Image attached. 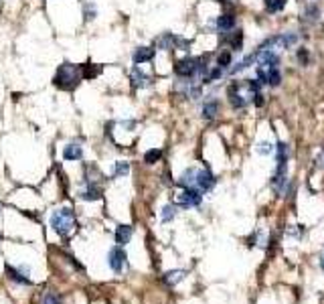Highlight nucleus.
I'll list each match as a JSON object with an SVG mask.
<instances>
[{"mask_svg": "<svg viewBox=\"0 0 324 304\" xmlns=\"http://www.w3.org/2000/svg\"><path fill=\"white\" fill-rule=\"evenodd\" d=\"M83 79V71H81V65H73V63H63L59 69H57V75H55V85L63 92H71L79 85V81Z\"/></svg>", "mask_w": 324, "mask_h": 304, "instance_id": "nucleus-1", "label": "nucleus"}, {"mask_svg": "<svg viewBox=\"0 0 324 304\" xmlns=\"http://www.w3.org/2000/svg\"><path fill=\"white\" fill-rule=\"evenodd\" d=\"M49 223L53 227L55 233H59L61 237H67L73 229H75V215L69 207H61V209H55L49 217Z\"/></svg>", "mask_w": 324, "mask_h": 304, "instance_id": "nucleus-2", "label": "nucleus"}, {"mask_svg": "<svg viewBox=\"0 0 324 304\" xmlns=\"http://www.w3.org/2000/svg\"><path fill=\"white\" fill-rule=\"evenodd\" d=\"M108 266L113 274H124L128 270V253L122 246H113L108 252Z\"/></svg>", "mask_w": 324, "mask_h": 304, "instance_id": "nucleus-3", "label": "nucleus"}, {"mask_svg": "<svg viewBox=\"0 0 324 304\" xmlns=\"http://www.w3.org/2000/svg\"><path fill=\"white\" fill-rule=\"evenodd\" d=\"M154 47H156V49H164V51H170V49L187 51L189 49V41H184V39H180V37H176V35H172V33H164V35H160V37L154 41Z\"/></svg>", "mask_w": 324, "mask_h": 304, "instance_id": "nucleus-4", "label": "nucleus"}, {"mask_svg": "<svg viewBox=\"0 0 324 304\" xmlns=\"http://www.w3.org/2000/svg\"><path fill=\"white\" fill-rule=\"evenodd\" d=\"M203 203V191L197 187H187L182 189V193L178 195V207L182 209H191V207H199Z\"/></svg>", "mask_w": 324, "mask_h": 304, "instance_id": "nucleus-5", "label": "nucleus"}, {"mask_svg": "<svg viewBox=\"0 0 324 304\" xmlns=\"http://www.w3.org/2000/svg\"><path fill=\"white\" fill-rule=\"evenodd\" d=\"M197 71H199V59H193V57L178 59L176 65H174V73L178 77H184V79H191Z\"/></svg>", "mask_w": 324, "mask_h": 304, "instance_id": "nucleus-6", "label": "nucleus"}, {"mask_svg": "<svg viewBox=\"0 0 324 304\" xmlns=\"http://www.w3.org/2000/svg\"><path fill=\"white\" fill-rule=\"evenodd\" d=\"M6 274H8V280L14 282V284H20V286H29L31 284V268L27 266H20V268H14L10 264H6Z\"/></svg>", "mask_w": 324, "mask_h": 304, "instance_id": "nucleus-7", "label": "nucleus"}, {"mask_svg": "<svg viewBox=\"0 0 324 304\" xmlns=\"http://www.w3.org/2000/svg\"><path fill=\"white\" fill-rule=\"evenodd\" d=\"M215 185H217V179H215V175H213L209 168L197 170V183H195V187H197V189H201L203 193H209V191H211Z\"/></svg>", "mask_w": 324, "mask_h": 304, "instance_id": "nucleus-8", "label": "nucleus"}, {"mask_svg": "<svg viewBox=\"0 0 324 304\" xmlns=\"http://www.w3.org/2000/svg\"><path fill=\"white\" fill-rule=\"evenodd\" d=\"M130 81H132V85H134L136 90H144V88H148V85L152 83L150 75H146V73L140 69V65H134V67H132V71H130Z\"/></svg>", "mask_w": 324, "mask_h": 304, "instance_id": "nucleus-9", "label": "nucleus"}, {"mask_svg": "<svg viewBox=\"0 0 324 304\" xmlns=\"http://www.w3.org/2000/svg\"><path fill=\"white\" fill-rule=\"evenodd\" d=\"M102 195H104L102 187H100L98 183L87 181V183H85V189L79 193V199H83V201H100V199H102Z\"/></svg>", "mask_w": 324, "mask_h": 304, "instance_id": "nucleus-10", "label": "nucleus"}, {"mask_svg": "<svg viewBox=\"0 0 324 304\" xmlns=\"http://www.w3.org/2000/svg\"><path fill=\"white\" fill-rule=\"evenodd\" d=\"M258 59H260V67H262V69H273V67H277V63H280V57L270 49L258 51Z\"/></svg>", "mask_w": 324, "mask_h": 304, "instance_id": "nucleus-11", "label": "nucleus"}, {"mask_svg": "<svg viewBox=\"0 0 324 304\" xmlns=\"http://www.w3.org/2000/svg\"><path fill=\"white\" fill-rule=\"evenodd\" d=\"M286 183H288L286 164H277V168H275V172H273V177H271V187H273V191H275V193H282L284 187H286Z\"/></svg>", "mask_w": 324, "mask_h": 304, "instance_id": "nucleus-12", "label": "nucleus"}, {"mask_svg": "<svg viewBox=\"0 0 324 304\" xmlns=\"http://www.w3.org/2000/svg\"><path fill=\"white\" fill-rule=\"evenodd\" d=\"M132 235H134V227H132V225H118V227H115V244H118V246L126 248V246L130 244Z\"/></svg>", "mask_w": 324, "mask_h": 304, "instance_id": "nucleus-13", "label": "nucleus"}, {"mask_svg": "<svg viewBox=\"0 0 324 304\" xmlns=\"http://www.w3.org/2000/svg\"><path fill=\"white\" fill-rule=\"evenodd\" d=\"M154 55H156V49H152V47H138V49L132 53V59H134L136 65H142V63L152 61Z\"/></svg>", "mask_w": 324, "mask_h": 304, "instance_id": "nucleus-14", "label": "nucleus"}, {"mask_svg": "<svg viewBox=\"0 0 324 304\" xmlns=\"http://www.w3.org/2000/svg\"><path fill=\"white\" fill-rule=\"evenodd\" d=\"M63 158H65V160H71V162L81 160V158H83V146H81L79 142H69V144L63 148Z\"/></svg>", "mask_w": 324, "mask_h": 304, "instance_id": "nucleus-15", "label": "nucleus"}, {"mask_svg": "<svg viewBox=\"0 0 324 304\" xmlns=\"http://www.w3.org/2000/svg\"><path fill=\"white\" fill-rule=\"evenodd\" d=\"M184 276H187V270H170L162 276V280H164L166 286H176L178 282L184 280Z\"/></svg>", "mask_w": 324, "mask_h": 304, "instance_id": "nucleus-16", "label": "nucleus"}, {"mask_svg": "<svg viewBox=\"0 0 324 304\" xmlns=\"http://www.w3.org/2000/svg\"><path fill=\"white\" fill-rule=\"evenodd\" d=\"M235 27V16L233 14H221L219 18H217V29L221 31V33H229L231 29Z\"/></svg>", "mask_w": 324, "mask_h": 304, "instance_id": "nucleus-17", "label": "nucleus"}, {"mask_svg": "<svg viewBox=\"0 0 324 304\" xmlns=\"http://www.w3.org/2000/svg\"><path fill=\"white\" fill-rule=\"evenodd\" d=\"M195 183H197V168H187V170L180 175V179H178V185H180L182 189L195 187Z\"/></svg>", "mask_w": 324, "mask_h": 304, "instance_id": "nucleus-18", "label": "nucleus"}, {"mask_svg": "<svg viewBox=\"0 0 324 304\" xmlns=\"http://www.w3.org/2000/svg\"><path fill=\"white\" fill-rule=\"evenodd\" d=\"M273 150H275V160H277V164H288L290 148H288V144H286V142H277Z\"/></svg>", "mask_w": 324, "mask_h": 304, "instance_id": "nucleus-19", "label": "nucleus"}, {"mask_svg": "<svg viewBox=\"0 0 324 304\" xmlns=\"http://www.w3.org/2000/svg\"><path fill=\"white\" fill-rule=\"evenodd\" d=\"M217 114H219V101L217 100L205 101V105H203V118L205 120H213Z\"/></svg>", "mask_w": 324, "mask_h": 304, "instance_id": "nucleus-20", "label": "nucleus"}, {"mask_svg": "<svg viewBox=\"0 0 324 304\" xmlns=\"http://www.w3.org/2000/svg\"><path fill=\"white\" fill-rule=\"evenodd\" d=\"M174 217H176V205H172V203L164 205V207H162V211H160L162 223H170Z\"/></svg>", "mask_w": 324, "mask_h": 304, "instance_id": "nucleus-21", "label": "nucleus"}, {"mask_svg": "<svg viewBox=\"0 0 324 304\" xmlns=\"http://www.w3.org/2000/svg\"><path fill=\"white\" fill-rule=\"evenodd\" d=\"M256 59H258V53H251V55H247V57H245V59H241V61H239L235 67H231V73H239V71L247 69V67H249V65H251Z\"/></svg>", "mask_w": 324, "mask_h": 304, "instance_id": "nucleus-22", "label": "nucleus"}, {"mask_svg": "<svg viewBox=\"0 0 324 304\" xmlns=\"http://www.w3.org/2000/svg\"><path fill=\"white\" fill-rule=\"evenodd\" d=\"M130 175V162L126 160H118L115 162V170H113V177L120 179V177H128Z\"/></svg>", "mask_w": 324, "mask_h": 304, "instance_id": "nucleus-23", "label": "nucleus"}, {"mask_svg": "<svg viewBox=\"0 0 324 304\" xmlns=\"http://www.w3.org/2000/svg\"><path fill=\"white\" fill-rule=\"evenodd\" d=\"M83 16H85V20H94L98 16V6L91 2H83Z\"/></svg>", "mask_w": 324, "mask_h": 304, "instance_id": "nucleus-24", "label": "nucleus"}, {"mask_svg": "<svg viewBox=\"0 0 324 304\" xmlns=\"http://www.w3.org/2000/svg\"><path fill=\"white\" fill-rule=\"evenodd\" d=\"M162 156V150L160 148H150V150L144 154V162L146 164H154V162H158Z\"/></svg>", "mask_w": 324, "mask_h": 304, "instance_id": "nucleus-25", "label": "nucleus"}, {"mask_svg": "<svg viewBox=\"0 0 324 304\" xmlns=\"http://www.w3.org/2000/svg\"><path fill=\"white\" fill-rule=\"evenodd\" d=\"M320 16V10L316 4H308L306 10H304V20H316Z\"/></svg>", "mask_w": 324, "mask_h": 304, "instance_id": "nucleus-26", "label": "nucleus"}, {"mask_svg": "<svg viewBox=\"0 0 324 304\" xmlns=\"http://www.w3.org/2000/svg\"><path fill=\"white\" fill-rule=\"evenodd\" d=\"M229 45H231V49H233V51L241 49V45H243V33H241V31L233 33V37L229 39Z\"/></svg>", "mask_w": 324, "mask_h": 304, "instance_id": "nucleus-27", "label": "nucleus"}, {"mask_svg": "<svg viewBox=\"0 0 324 304\" xmlns=\"http://www.w3.org/2000/svg\"><path fill=\"white\" fill-rule=\"evenodd\" d=\"M268 71V83L270 85H280V81H282V73L277 71V67H273V69H266Z\"/></svg>", "mask_w": 324, "mask_h": 304, "instance_id": "nucleus-28", "label": "nucleus"}, {"mask_svg": "<svg viewBox=\"0 0 324 304\" xmlns=\"http://www.w3.org/2000/svg\"><path fill=\"white\" fill-rule=\"evenodd\" d=\"M81 71H83V77H98L100 73H102V67L100 65H85V67H81Z\"/></svg>", "mask_w": 324, "mask_h": 304, "instance_id": "nucleus-29", "label": "nucleus"}, {"mask_svg": "<svg viewBox=\"0 0 324 304\" xmlns=\"http://www.w3.org/2000/svg\"><path fill=\"white\" fill-rule=\"evenodd\" d=\"M284 6H286V0H270L268 4H266V8H268V12H280V10H284Z\"/></svg>", "mask_w": 324, "mask_h": 304, "instance_id": "nucleus-30", "label": "nucleus"}, {"mask_svg": "<svg viewBox=\"0 0 324 304\" xmlns=\"http://www.w3.org/2000/svg\"><path fill=\"white\" fill-rule=\"evenodd\" d=\"M231 63V53L229 51H223L219 57H217V67H221V69H225L227 65Z\"/></svg>", "mask_w": 324, "mask_h": 304, "instance_id": "nucleus-31", "label": "nucleus"}, {"mask_svg": "<svg viewBox=\"0 0 324 304\" xmlns=\"http://www.w3.org/2000/svg\"><path fill=\"white\" fill-rule=\"evenodd\" d=\"M43 304H63V298L59 294H55V292H47L43 296Z\"/></svg>", "mask_w": 324, "mask_h": 304, "instance_id": "nucleus-32", "label": "nucleus"}, {"mask_svg": "<svg viewBox=\"0 0 324 304\" xmlns=\"http://www.w3.org/2000/svg\"><path fill=\"white\" fill-rule=\"evenodd\" d=\"M273 148H275V146H273L271 142H260L256 150H258V154H264V156H266V154H271Z\"/></svg>", "mask_w": 324, "mask_h": 304, "instance_id": "nucleus-33", "label": "nucleus"}, {"mask_svg": "<svg viewBox=\"0 0 324 304\" xmlns=\"http://www.w3.org/2000/svg\"><path fill=\"white\" fill-rule=\"evenodd\" d=\"M298 59H300V61H302V63L306 65V63H308V51H306V49H300V51H298Z\"/></svg>", "mask_w": 324, "mask_h": 304, "instance_id": "nucleus-34", "label": "nucleus"}, {"mask_svg": "<svg viewBox=\"0 0 324 304\" xmlns=\"http://www.w3.org/2000/svg\"><path fill=\"white\" fill-rule=\"evenodd\" d=\"M320 268L324 270V250H322V253H320Z\"/></svg>", "mask_w": 324, "mask_h": 304, "instance_id": "nucleus-35", "label": "nucleus"}, {"mask_svg": "<svg viewBox=\"0 0 324 304\" xmlns=\"http://www.w3.org/2000/svg\"><path fill=\"white\" fill-rule=\"evenodd\" d=\"M264 2H266V4H268V2H270V0H264Z\"/></svg>", "mask_w": 324, "mask_h": 304, "instance_id": "nucleus-36", "label": "nucleus"}]
</instances>
